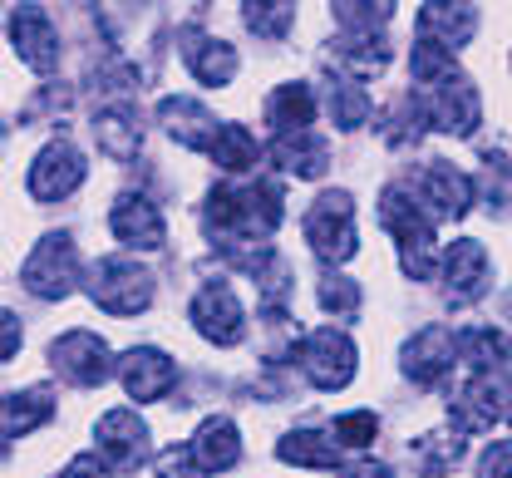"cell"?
Here are the masks:
<instances>
[{
  "label": "cell",
  "mask_w": 512,
  "mask_h": 478,
  "mask_svg": "<svg viewBox=\"0 0 512 478\" xmlns=\"http://www.w3.org/2000/svg\"><path fill=\"white\" fill-rule=\"evenodd\" d=\"M281 227V188L271 178L261 183H222L207 193L202 203V232L217 252H227L237 267H252L256 257H266V237Z\"/></svg>",
  "instance_id": "1"
},
{
  "label": "cell",
  "mask_w": 512,
  "mask_h": 478,
  "mask_svg": "<svg viewBox=\"0 0 512 478\" xmlns=\"http://www.w3.org/2000/svg\"><path fill=\"white\" fill-rule=\"evenodd\" d=\"M380 227L399 247V267L409 281H429L434 276V217L424 212L419 193H409L404 183H389L380 193Z\"/></svg>",
  "instance_id": "2"
},
{
  "label": "cell",
  "mask_w": 512,
  "mask_h": 478,
  "mask_svg": "<svg viewBox=\"0 0 512 478\" xmlns=\"http://www.w3.org/2000/svg\"><path fill=\"white\" fill-rule=\"evenodd\" d=\"M414 99H419V109H424V124H434L439 134L468 138L473 129H478V119H483L478 89H473V79L458 74V69H448V74H439V79L419 84Z\"/></svg>",
  "instance_id": "3"
},
{
  "label": "cell",
  "mask_w": 512,
  "mask_h": 478,
  "mask_svg": "<svg viewBox=\"0 0 512 478\" xmlns=\"http://www.w3.org/2000/svg\"><path fill=\"white\" fill-rule=\"evenodd\" d=\"M25 291H35L40 301H64L74 286H79V252H74V237L69 232H50L35 242V252L25 257L20 267Z\"/></svg>",
  "instance_id": "4"
},
{
  "label": "cell",
  "mask_w": 512,
  "mask_h": 478,
  "mask_svg": "<svg viewBox=\"0 0 512 478\" xmlns=\"http://www.w3.org/2000/svg\"><path fill=\"white\" fill-rule=\"evenodd\" d=\"M89 296L109 316H138L153 301V276L128 257H104L89 267Z\"/></svg>",
  "instance_id": "5"
},
{
  "label": "cell",
  "mask_w": 512,
  "mask_h": 478,
  "mask_svg": "<svg viewBox=\"0 0 512 478\" xmlns=\"http://www.w3.org/2000/svg\"><path fill=\"white\" fill-rule=\"evenodd\" d=\"M306 242L320 262H350L355 257V203L345 193H320L306 212Z\"/></svg>",
  "instance_id": "6"
},
{
  "label": "cell",
  "mask_w": 512,
  "mask_h": 478,
  "mask_svg": "<svg viewBox=\"0 0 512 478\" xmlns=\"http://www.w3.org/2000/svg\"><path fill=\"white\" fill-rule=\"evenodd\" d=\"M296 365L306 370L316 390H345L355 380V341L335 326H320L296 345Z\"/></svg>",
  "instance_id": "7"
},
{
  "label": "cell",
  "mask_w": 512,
  "mask_h": 478,
  "mask_svg": "<svg viewBox=\"0 0 512 478\" xmlns=\"http://www.w3.org/2000/svg\"><path fill=\"white\" fill-rule=\"evenodd\" d=\"M50 365H55V375H64L79 390H94V385H104L114 375L109 341L94 336V331H64L60 341L50 345Z\"/></svg>",
  "instance_id": "8"
},
{
  "label": "cell",
  "mask_w": 512,
  "mask_h": 478,
  "mask_svg": "<svg viewBox=\"0 0 512 478\" xmlns=\"http://www.w3.org/2000/svg\"><path fill=\"white\" fill-rule=\"evenodd\" d=\"M188 321L197 326V336L212 345H237L247 336V316H242V301L227 281H207L188 306Z\"/></svg>",
  "instance_id": "9"
},
{
  "label": "cell",
  "mask_w": 512,
  "mask_h": 478,
  "mask_svg": "<svg viewBox=\"0 0 512 478\" xmlns=\"http://www.w3.org/2000/svg\"><path fill=\"white\" fill-rule=\"evenodd\" d=\"M508 414V380L503 375H468L458 395L448 400V419L463 434H483Z\"/></svg>",
  "instance_id": "10"
},
{
  "label": "cell",
  "mask_w": 512,
  "mask_h": 478,
  "mask_svg": "<svg viewBox=\"0 0 512 478\" xmlns=\"http://www.w3.org/2000/svg\"><path fill=\"white\" fill-rule=\"evenodd\" d=\"M30 198L35 203H60L69 198L79 183H84V153L69 143V138H55V143H45L40 148V158L30 163Z\"/></svg>",
  "instance_id": "11"
},
{
  "label": "cell",
  "mask_w": 512,
  "mask_h": 478,
  "mask_svg": "<svg viewBox=\"0 0 512 478\" xmlns=\"http://www.w3.org/2000/svg\"><path fill=\"white\" fill-rule=\"evenodd\" d=\"M488 281H493V262H488L483 242L458 237L444 252V301L448 306H473V301L488 296Z\"/></svg>",
  "instance_id": "12"
},
{
  "label": "cell",
  "mask_w": 512,
  "mask_h": 478,
  "mask_svg": "<svg viewBox=\"0 0 512 478\" xmlns=\"http://www.w3.org/2000/svg\"><path fill=\"white\" fill-rule=\"evenodd\" d=\"M458 355H463V345L458 336L448 331V326H424L419 336H409L404 350H399V365H404V375L414 380V385H439L448 370L458 365Z\"/></svg>",
  "instance_id": "13"
},
{
  "label": "cell",
  "mask_w": 512,
  "mask_h": 478,
  "mask_svg": "<svg viewBox=\"0 0 512 478\" xmlns=\"http://www.w3.org/2000/svg\"><path fill=\"white\" fill-rule=\"evenodd\" d=\"M94 434H99L94 449H99V459H104L109 469H119V474L143 469V459H148V424L133 410H109L99 419Z\"/></svg>",
  "instance_id": "14"
},
{
  "label": "cell",
  "mask_w": 512,
  "mask_h": 478,
  "mask_svg": "<svg viewBox=\"0 0 512 478\" xmlns=\"http://www.w3.org/2000/svg\"><path fill=\"white\" fill-rule=\"evenodd\" d=\"M10 45L35 74H55V65H60V35H55L50 15L30 0L10 10Z\"/></svg>",
  "instance_id": "15"
},
{
  "label": "cell",
  "mask_w": 512,
  "mask_h": 478,
  "mask_svg": "<svg viewBox=\"0 0 512 478\" xmlns=\"http://www.w3.org/2000/svg\"><path fill=\"white\" fill-rule=\"evenodd\" d=\"M473 30H478V5L473 0H424L419 25H414V40L458 55L473 40Z\"/></svg>",
  "instance_id": "16"
},
{
  "label": "cell",
  "mask_w": 512,
  "mask_h": 478,
  "mask_svg": "<svg viewBox=\"0 0 512 478\" xmlns=\"http://www.w3.org/2000/svg\"><path fill=\"white\" fill-rule=\"evenodd\" d=\"M158 124L178 138L183 148H192V153H212V148H217V134H222V119H217L207 104L188 99V94L158 99Z\"/></svg>",
  "instance_id": "17"
},
{
  "label": "cell",
  "mask_w": 512,
  "mask_h": 478,
  "mask_svg": "<svg viewBox=\"0 0 512 478\" xmlns=\"http://www.w3.org/2000/svg\"><path fill=\"white\" fill-rule=\"evenodd\" d=\"M109 232L114 242H124L128 252H158L168 227H163V212L148 203L143 193H124L119 203L109 207Z\"/></svg>",
  "instance_id": "18"
},
{
  "label": "cell",
  "mask_w": 512,
  "mask_h": 478,
  "mask_svg": "<svg viewBox=\"0 0 512 478\" xmlns=\"http://www.w3.org/2000/svg\"><path fill=\"white\" fill-rule=\"evenodd\" d=\"M188 459H192V469H197L202 478L237 469V459H242V434H237V424H232L227 414L202 419V424H197V434L188 439Z\"/></svg>",
  "instance_id": "19"
},
{
  "label": "cell",
  "mask_w": 512,
  "mask_h": 478,
  "mask_svg": "<svg viewBox=\"0 0 512 478\" xmlns=\"http://www.w3.org/2000/svg\"><path fill=\"white\" fill-rule=\"evenodd\" d=\"M419 198L429 203V217L458 222V217L473 207V178H468V173H458V163L434 158V163L419 173Z\"/></svg>",
  "instance_id": "20"
},
{
  "label": "cell",
  "mask_w": 512,
  "mask_h": 478,
  "mask_svg": "<svg viewBox=\"0 0 512 478\" xmlns=\"http://www.w3.org/2000/svg\"><path fill=\"white\" fill-rule=\"evenodd\" d=\"M119 375H124V390L133 400H163L173 385H178V365L158 350V345H133L124 360H119Z\"/></svg>",
  "instance_id": "21"
},
{
  "label": "cell",
  "mask_w": 512,
  "mask_h": 478,
  "mask_svg": "<svg viewBox=\"0 0 512 478\" xmlns=\"http://www.w3.org/2000/svg\"><path fill=\"white\" fill-rule=\"evenodd\" d=\"M183 65L197 84H212V89H222V84H232V74H237V50L227 45V40H217V35H202V30H183Z\"/></svg>",
  "instance_id": "22"
},
{
  "label": "cell",
  "mask_w": 512,
  "mask_h": 478,
  "mask_svg": "<svg viewBox=\"0 0 512 478\" xmlns=\"http://www.w3.org/2000/svg\"><path fill=\"white\" fill-rule=\"evenodd\" d=\"M266 158H271L281 173H291V178H320V173L330 168V143H325L316 129L276 134L271 138V148H266Z\"/></svg>",
  "instance_id": "23"
},
{
  "label": "cell",
  "mask_w": 512,
  "mask_h": 478,
  "mask_svg": "<svg viewBox=\"0 0 512 478\" xmlns=\"http://www.w3.org/2000/svg\"><path fill=\"white\" fill-rule=\"evenodd\" d=\"M94 138L99 148L114 158V163H133L143 153V119L128 109V104H104L94 114Z\"/></svg>",
  "instance_id": "24"
},
{
  "label": "cell",
  "mask_w": 512,
  "mask_h": 478,
  "mask_svg": "<svg viewBox=\"0 0 512 478\" xmlns=\"http://www.w3.org/2000/svg\"><path fill=\"white\" fill-rule=\"evenodd\" d=\"M463 345V360H468V375H503L512 380V336L498 326H473L458 336Z\"/></svg>",
  "instance_id": "25"
},
{
  "label": "cell",
  "mask_w": 512,
  "mask_h": 478,
  "mask_svg": "<svg viewBox=\"0 0 512 478\" xmlns=\"http://www.w3.org/2000/svg\"><path fill=\"white\" fill-rule=\"evenodd\" d=\"M409 454H414V469L424 478H448L458 464H463L468 439H463V429H429V434L414 439Z\"/></svg>",
  "instance_id": "26"
},
{
  "label": "cell",
  "mask_w": 512,
  "mask_h": 478,
  "mask_svg": "<svg viewBox=\"0 0 512 478\" xmlns=\"http://www.w3.org/2000/svg\"><path fill=\"white\" fill-rule=\"evenodd\" d=\"M311 119H316V94H311V84H276L271 89V99H266V124L276 129V134H301V129H311Z\"/></svg>",
  "instance_id": "27"
},
{
  "label": "cell",
  "mask_w": 512,
  "mask_h": 478,
  "mask_svg": "<svg viewBox=\"0 0 512 478\" xmlns=\"http://www.w3.org/2000/svg\"><path fill=\"white\" fill-rule=\"evenodd\" d=\"M55 414V395L50 385H35V390H10L5 395V449L25 434H35L45 419Z\"/></svg>",
  "instance_id": "28"
},
{
  "label": "cell",
  "mask_w": 512,
  "mask_h": 478,
  "mask_svg": "<svg viewBox=\"0 0 512 478\" xmlns=\"http://www.w3.org/2000/svg\"><path fill=\"white\" fill-rule=\"evenodd\" d=\"M340 439L335 434H320V429H296L276 444V454L296 469H340Z\"/></svg>",
  "instance_id": "29"
},
{
  "label": "cell",
  "mask_w": 512,
  "mask_h": 478,
  "mask_svg": "<svg viewBox=\"0 0 512 478\" xmlns=\"http://www.w3.org/2000/svg\"><path fill=\"white\" fill-rule=\"evenodd\" d=\"M325 109L340 129H360L370 119V94L360 89L355 74H325Z\"/></svg>",
  "instance_id": "30"
},
{
  "label": "cell",
  "mask_w": 512,
  "mask_h": 478,
  "mask_svg": "<svg viewBox=\"0 0 512 478\" xmlns=\"http://www.w3.org/2000/svg\"><path fill=\"white\" fill-rule=\"evenodd\" d=\"M212 158H217V168H222V173H247V168L261 163V143L252 138L247 124H222Z\"/></svg>",
  "instance_id": "31"
},
{
  "label": "cell",
  "mask_w": 512,
  "mask_h": 478,
  "mask_svg": "<svg viewBox=\"0 0 512 478\" xmlns=\"http://www.w3.org/2000/svg\"><path fill=\"white\" fill-rule=\"evenodd\" d=\"M335 60L350 65L360 79L384 74V65H389V40L384 35H345V40H335Z\"/></svg>",
  "instance_id": "32"
},
{
  "label": "cell",
  "mask_w": 512,
  "mask_h": 478,
  "mask_svg": "<svg viewBox=\"0 0 512 478\" xmlns=\"http://www.w3.org/2000/svg\"><path fill=\"white\" fill-rule=\"evenodd\" d=\"M242 20L261 40H286L296 20V0H242Z\"/></svg>",
  "instance_id": "33"
},
{
  "label": "cell",
  "mask_w": 512,
  "mask_h": 478,
  "mask_svg": "<svg viewBox=\"0 0 512 478\" xmlns=\"http://www.w3.org/2000/svg\"><path fill=\"white\" fill-rule=\"evenodd\" d=\"M394 15V0H335V20L345 35H384V20Z\"/></svg>",
  "instance_id": "34"
},
{
  "label": "cell",
  "mask_w": 512,
  "mask_h": 478,
  "mask_svg": "<svg viewBox=\"0 0 512 478\" xmlns=\"http://www.w3.org/2000/svg\"><path fill=\"white\" fill-rule=\"evenodd\" d=\"M316 296H320V306H325L330 316H340V321H350V316L360 311V286L340 272H320Z\"/></svg>",
  "instance_id": "35"
},
{
  "label": "cell",
  "mask_w": 512,
  "mask_h": 478,
  "mask_svg": "<svg viewBox=\"0 0 512 478\" xmlns=\"http://www.w3.org/2000/svg\"><path fill=\"white\" fill-rule=\"evenodd\" d=\"M335 439H340L345 449H370V444L380 439V419L370 410L340 414V419H335Z\"/></svg>",
  "instance_id": "36"
},
{
  "label": "cell",
  "mask_w": 512,
  "mask_h": 478,
  "mask_svg": "<svg viewBox=\"0 0 512 478\" xmlns=\"http://www.w3.org/2000/svg\"><path fill=\"white\" fill-rule=\"evenodd\" d=\"M478 478H512V439L488 444V454L478 459Z\"/></svg>",
  "instance_id": "37"
},
{
  "label": "cell",
  "mask_w": 512,
  "mask_h": 478,
  "mask_svg": "<svg viewBox=\"0 0 512 478\" xmlns=\"http://www.w3.org/2000/svg\"><path fill=\"white\" fill-rule=\"evenodd\" d=\"M158 478H202L197 469H192L188 444H173V449H163V454H158Z\"/></svg>",
  "instance_id": "38"
},
{
  "label": "cell",
  "mask_w": 512,
  "mask_h": 478,
  "mask_svg": "<svg viewBox=\"0 0 512 478\" xmlns=\"http://www.w3.org/2000/svg\"><path fill=\"white\" fill-rule=\"evenodd\" d=\"M60 478H109V464L99 454H79V459H69V469Z\"/></svg>",
  "instance_id": "39"
},
{
  "label": "cell",
  "mask_w": 512,
  "mask_h": 478,
  "mask_svg": "<svg viewBox=\"0 0 512 478\" xmlns=\"http://www.w3.org/2000/svg\"><path fill=\"white\" fill-rule=\"evenodd\" d=\"M340 478H394V469H389V464H380V459H360V464L340 469Z\"/></svg>",
  "instance_id": "40"
},
{
  "label": "cell",
  "mask_w": 512,
  "mask_h": 478,
  "mask_svg": "<svg viewBox=\"0 0 512 478\" xmlns=\"http://www.w3.org/2000/svg\"><path fill=\"white\" fill-rule=\"evenodd\" d=\"M15 350H20V321L15 311H5V360H15Z\"/></svg>",
  "instance_id": "41"
}]
</instances>
